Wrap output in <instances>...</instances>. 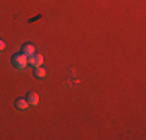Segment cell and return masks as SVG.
I'll list each match as a JSON object with an SVG mask.
<instances>
[{
  "label": "cell",
  "instance_id": "obj_1",
  "mask_svg": "<svg viewBox=\"0 0 146 140\" xmlns=\"http://www.w3.org/2000/svg\"><path fill=\"white\" fill-rule=\"evenodd\" d=\"M11 62H13V65H14L16 69L22 70V69L27 67V64H28V56H25L23 53L14 55V56H13V59H11Z\"/></svg>",
  "mask_w": 146,
  "mask_h": 140
},
{
  "label": "cell",
  "instance_id": "obj_2",
  "mask_svg": "<svg viewBox=\"0 0 146 140\" xmlns=\"http://www.w3.org/2000/svg\"><path fill=\"white\" fill-rule=\"evenodd\" d=\"M44 62V56L40 53H33L31 56H28V64L33 65V67H39V65H42Z\"/></svg>",
  "mask_w": 146,
  "mask_h": 140
},
{
  "label": "cell",
  "instance_id": "obj_3",
  "mask_svg": "<svg viewBox=\"0 0 146 140\" xmlns=\"http://www.w3.org/2000/svg\"><path fill=\"white\" fill-rule=\"evenodd\" d=\"M28 106H30V103L27 101V98H17V100H16V107H17V109L25 111Z\"/></svg>",
  "mask_w": 146,
  "mask_h": 140
},
{
  "label": "cell",
  "instance_id": "obj_4",
  "mask_svg": "<svg viewBox=\"0 0 146 140\" xmlns=\"http://www.w3.org/2000/svg\"><path fill=\"white\" fill-rule=\"evenodd\" d=\"M27 101H28L31 106H37V103H39V97H37V93L30 92L28 95H27Z\"/></svg>",
  "mask_w": 146,
  "mask_h": 140
},
{
  "label": "cell",
  "instance_id": "obj_5",
  "mask_svg": "<svg viewBox=\"0 0 146 140\" xmlns=\"http://www.w3.org/2000/svg\"><path fill=\"white\" fill-rule=\"evenodd\" d=\"M34 50H36V48H34V45H31V44H25L22 47V53L25 55V56H31L33 53H36Z\"/></svg>",
  "mask_w": 146,
  "mask_h": 140
},
{
  "label": "cell",
  "instance_id": "obj_6",
  "mask_svg": "<svg viewBox=\"0 0 146 140\" xmlns=\"http://www.w3.org/2000/svg\"><path fill=\"white\" fill-rule=\"evenodd\" d=\"M45 75H47L45 69H42L40 65H39V67H34V76H36V78H44Z\"/></svg>",
  "mask_w": 146,
  "mask_h": 140
},
{
  "label": "cell",
  "instance_id": "obj_7",
  "mask_svg": "<svg viewBox=\"0 0 146 140\" xmlns=\"http://www.w3.org/2000/svg\"><path fill=\"white\" fill-rule=\"evenodd\" d=\"M3 50H5V42H3V41H0V53H2Z\"/></svg>",
  "mask_w": 146,
  "mask_h": 140
}]
</instances>
